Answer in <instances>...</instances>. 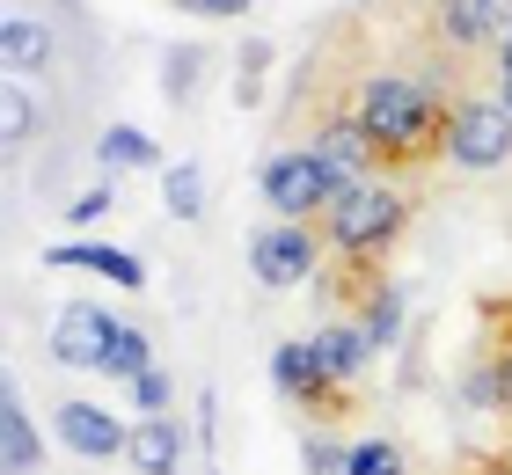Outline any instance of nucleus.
<instances>
[{
    "label": "nucleus",
    "mask_w": 512,
    "mask_h": 475,
    "mask_svg": "<svg viewBox=\"0 0 512 475\" xmlns=\"http://www.w3.org/2000/svg\"><path fill=\"white\" fill-rule=\"evenodd\" d=\"M337 110L374 139L381 169H425V161H439V147H447V103L417 74H366Z\"/></svg>",
    "instance_id": "nucleus-1"
},
{
    "label": "nucleus",
    "mask_w": 512,
    "mask_h": 475,
    "mask_svg": "<svg viewBox=\"0 0 512 475\" xmlns=\"http://www.w3.org/2000/svg\"><path fill=\"white\" fill-rule=\"evenodd\" d=\"M403 227H410V198L374 176H352L337 190V205L322 212V242H330L337 264H381L403 242Z\"/></svg>",
    "instance_id": "nucleus-2"
},
{
    "label": "nucleus",
    "mask_w": 512,
    "mask_h": 475,
    "mask_svg": "<svg viewBox=\"0 0 512 475\" xmlns=\"http://www.w3.org/2000/svg\"><path fill=\"white\" fill-rule=\"evenodd\" d=\"M344 183H352V176H337L315 147H278L264 169H256V190H264L271 220H315L322 227V212L337 205Z\"/></svg>",
    "instance_id": "nucleus-3"
},
{
    "label": "nucleus",
    "mask_w": 512,
    "mask_h": 475,
    "mask_svg": "<svg viewBox=\"0 0 512 475\" xmlns=\"http://www.w3.org/2000/svg\"><path fill=\"white\" fill-rule=\"evenodd\" d=\"M439 161L476 169V176L505 169V161H512V110L498 103V95H454V103H447V147H439Z\"/></svg>",
    "instance_id": "nucleus-4"
},
{
    "label": "nucleus",
    "mask_w": 512,
    "mask_h": 475,
    "mask_svg": "<svg viewBox=\"0 0 512 475\" xmlns=\"http://www.w3.org/2000/svg\"><path fill=\"white\" fill-rule=\"evenodd\" d=\"M322 249H330V242H322V227H315V220H271V227H256V234H249V271H256V285L286 293V285L315 278Z\"/></svg>",
    "instance_id": "nucleus-5"
},
{
    "label": "nucleus",
    "mask_w": 512,
    "mask_h": 475,
    "mask_svg": "<svg viewBox=\"0 0 512 475\" xmlns=\"http://www.w3.org/2000/svg\"><path fill=\"white\" fill-rule=\"evenodd\" d=\"M271 388L286 395V402H300L308 417H330V410H344V388H330V373H322V359H315V337H293V344H278L271 351Z\"/></svg>",
    "instance_id": "nucleus-6"
},
{
    "label": "nucleus",
    "mask_w": 512,
    "mask_h": 475,
    "mask_svg": "<svg viewBox=\"0 0 512 475\" xmlns=\"http://www.w3.org/2000/svg\"><path fill=\"white\" fill-rule=\"evenodd\" d=\"M52 432L66 439V454H81V461H118L132 446V424L118 410H103V402H81V395L52 410Z\"/></svg>",
    "instance_id": "nucleus-7"
},
{
    "label": "nucleus",
    "mask_w": 512,
    "mask_h": 475,
    "mask_svg": "<svg viewBox=\"0 0 512 475\" xmlns=\"http://www.w3.org/2000/svg\"><path fill=\"white\" fill-rule=\"evenodd\" d=\"M110 337H118V315H110V307H96V300H74V307H59V322H52V359H59V366L103 373Z\"/></svg>",
    "instance_id": "nucleus-8"
},
{
    "label": "nucleus",
    "mask_w": 512,
    "mask_h": 475,
    "mask_svg": "<svg viewBox=\"0 0 512 475\" xmlns=\"http://www.w3.org/2000/svg\"><path fill=\"white\" fill-rule=\"evenodd\" d=\"M505 22H512V0H447L432 15V30H439V52H483L505 37Z\"/></svg>",
    "instance_id": "nucleus-9"
},
{
    "label": "nucleus",
    "mask_w": 512,
    "mask_h": 475,
    "mask_svg": "<svg viewBox=\"0 0 512 475\" xmlns=\"http://www.w3.org/2000/svg\"><path fill=\"white\" fill-rule=\"evenodd\" d=\"M44 264H59V271H96V278H110V285H125V293L147 285V264L125 256V249H110V242H52V249H44Z\"/></svg>",
    "instance_id": "nucleus-10"
},
{
    "label": "nucleus",
    "mask_w": 512,
    "mask_h": 475,
    "mask_svg": "<svg viewBox=\"0 0 512 475\" xmlns=\"http://www.w3.org/2000/svg\"><path fill=\"white\" fill-rule=\"evenodd\" d=\"M315 359H322V373H330V388L352 395L359 373L374 366V337H366L359 322H330V329H315Z\"/></svg>",
    "instance_id": "nucleus-11"
},
{
    "label": "nucleus",
    "mask_w": 512,
    "mask_h": 475,
    "mask_svg": "<svg viewBox=\"0 0 512 475\" xmlns=\"http://www.w3.org/2000/svg\"><path fill=\"white\" fill-rule=\"evenodd\" d=\"M308 147L322 154V161H330V169L337 176H374L381 169V154H374V139H366L359 125H352V117H344V110H330V117H322V125H315V139H308Z\"/></svg>",
    "instance_id": "nucleus-12"
},
{
    "label": "nucleus",
    "mask_w": 512,
    "mask_h": 475,
    "mask_svg": "<svg viewBox=\"0 0 512 475\" xmlns=\"http://www.w3.org/2000/svg\"><path fill=\"white\" fill-rule=\"evenodd\" d=\"M125 461H132V475H176V468H183V432H176V417H139Z\"/></svg>",
    "instance_id": "nucleus-13"
},
{
    "label": "nucleus",
    "mask_w": 512,
    "mask_h": 475,
    "mask_svg": "<svg viewBox=\"0 0 512 475\" xmlns=\"http://www.w3.org/2000/svg\"><path fill=\"white\" fill-rule=\"evenodd\" d=\"M0 66H8V81L44 74V66H52V30L30 22V15H8L0 22Z\"/></svg>",
    "instance_id": "nucleus-14"
},
{
    "label": "nucleus",
    "mask_w": 512,
    "mask_h": 475,
    "mask_svg": "<svg viewBox=\"0 0 512 475\" xmlns=\"http://www.w3.org/2000/svg\"><path fill=\"white\" fill-rule=\"evenodd\" d=\"M0 468L8 475H37V424H30V410H22L15 388H8V402H0Z\"/></svg>",
    "instance_id": "nucleus-15"
},
{
    "label": "nucleus",
    "mask_w": 512,
    "mask_h": 475,
    "mask_svg": "<svg viewBox=\"0 0 512 475\" xmlns=\"http://www.w3.org/2000/svg\"><path fill=\"white\" fill-rule=\"evenodd\" d=\"M147 366H154V337L132 329V322H118V337H110V351H103V380H125V388H132Z\"/></svg>",
    "instance_id": "nucleus-16"
},
{
    "label": "nucleus",
    "mask_w": 512,
    "mask_h": 475,
    "mask_svg": "<svg viewBox=\"0 0 512 475\" xmlns=\"http://www.w3.org/2000/svg\"><path fill=\"white\" fill-rule=\"evenodd\" d=\"M96 154L110 161V169H161V147H154L147 132H132V125H110L96 139Z\"/></svg>",
    "instance_id": "nucleus-17"
},
{
    "label": "nucleus",
    "mask_w": 512,
    "mask_h": 475,
    "mask_svg": "<svg viewBox=\"0 0 512 475\" xmlns=\"http://www.w3.org/2000/svg\"><path fill=\"white\" fill-rule=\"evenodd\" d=\"M344 475H410V454H403L395 439H352Z\"/></svg>",
    "instance_id": "nucleus-18"
},
{
    "label": "nucleus",
    "mask_w": 512,
    "mask_h": 475,
    "mask_svg": "<svg viewBox=\"0 0 512 475\" xmlns=\"http://www.w3.org/2000/svg\"><path fill=\"white\" fill-rule=\"evenodd\" d=\"M161 205H169V220H198V212H205V176H198V161H176V169H169Z\"/></svg>",
    "instance_id": "nucleus-19"
},
{
    "label": "nucleus",
    "mask_w": 512,
    "mask_h": 475,
    "mask_svg": "<svg viewBox=\"0 0 512 475\" xmlns=\"http://www.w3.org/2000/svg\"><path fill=\"white\" fill-rule=\"evenodd\" d=\"M198 74H205V52H198V44H176L169 66H161V88H169V103H191V95H198Z\"/></svg>",
    "instance_id": "nucleus-20"
},
{
    "label": "nucleus",
    "mask_w": 512,
    "mask_h": 475,
    "mask_svg": "<svg viewBox=\"0 0 512 475\" xmlns=\"http://www.w3.org/2000/svg\"><path fill=\"white\" fill-rule=\"evenodd\" d=\"M359 329L374 337V351H388L395 337H403V300H395L388 285H374V300H366V322H359Z\"/></svg>",
    "instance_id": "nucleus-21"
},
{
    "label": "nucleus",
    "mask_w": 512,
    "mask_h": 475,
    "mask_svg": "<svg viewBox=\"0 0 512 475\" xmlns=\"http://www.w3.org/2000/svg\"><path fill=\"white\" fill-rule=\"evenodd\" d=\"M0 132H8V147H22V139L37 132V103H30L22 81H8V95H0Z\"/></svg>",
    "instance_id": "nucleus-22"
},
{
    "label": "nucleus",
    "mask_w": 512,
    "mask_h": 475,
    "mask_svg": "<svg viewBox=\"0 0 512 475\" xmlns=\"http://www.w3.org/2000/svg\"><path fill=\"white\" fill-rule=\"evenodd\" d=\"M491 366L505 380V410H512V300L491 307Z\"/></svg>",
    "instance_id": "nucleus-23"
},
{
    "label": "nucleus",
    "mask_w": 512,
    "mask_h": 475,
    "mask_svg": "<svg viewBox=\"0 0 512 475\" xmlns=\"http://www.w3.org/2000/svg\"><path fill=\"white\" fill-rule=\"evenodd\" d=\"M132 402H139V417H169V373L147 366V373L132 380Z\"/></svg>",
    "instance_id": "nucleus-24"
},
{
    "label": "nucleus",
    "mask_w": 512,
    "mask_h": 475,
    "mask_svg": "<svg viewBox=\"0 0 512 475\" xmlns=\"http://www.w3.org/2000/svg\"><path fill=\"white\" fill-rule=\"evenodd\" d=\"M264 66H271V44L249 37V44H242V103H256V95H264Z\"/></svg>",
    "instance_id": "nucleus-25"
},
{
    "label": "nucleus",
    "mask_w": 512,
    "mask_h": 475,
    "mask_svg": "<svg viewBox=\"0 0 512 475\" xmlns=\"http://www.w3.org/2000/svg\"><path fill=\"white\" fill-rule=\"evenodd\" d=\"M344 454H352V446H344V439L315 432V439H308V475H344Z\"/></svg>",
    "instance_id": "nucleus-26"
},
{
    "label": "nucleus",
    "mask_w": 512,
    "mask_h": 475,
    "mask_svg": "<svg viewBox=\"0 0 512 475\" xmlns=\"http://www.w3.org/2000/svg\"><path fill=\"white\" fill-rule=\"evenodd\" d=\"M110 205H118V183H96V190H81V198L66 205V220H81V227H88V220H103Z\"/></svg>",
    "instance_id": "nucleus-27"
},
{
    "label": "nucleus",
    "mask_w": 512,
    "mask_h": 475,
    "mask_svg": "<svg viewBox=\"0 0 512 475\" xmlns=\"http://www.w3.org/2000/svg\"><path fill=\"white\" fill-rule=\"evenodd\" d=\"M183 8H198V15H242L249 0H183Z\"/></svg>",
    "instance_id": "nucleus-28"
},
{
    "label": "nucleus",
    "mask_w": 512,
    "mask_h": 475,
    "mask_svg": "<svg viewBox=\"0 0 512 475\" xmlns=\"http://www.w3.org/2000/svg\"><path fill=\"white\" fill-rule=\"evenodd\" d=\"M498 103H505V110H512V74H498Z\"/></svg>",
    "instance_id": "nucleus-29"
},
{
    "label": "nucleus",
    "mask_w": 512,
    "mask_h": 475,
    "mask_svg": "<svg viewBox=\"0 0 512 475\" xmlns=\"http://www.w3.org/2000/svg\"><path fill=\"white\" fill-rule=\"evenodd\" d=\"M476 475H512V468H476Z\"/></svg>",
    "instance_id": "nucleus-30"
},
{
    "label": "nucleus",
    "mask_w": 512,
    "mask_h": 475,
    "mask_svg": "<svg viewBox=\"0 0 512 475\" xmlns=\"http://www.w3.org/2000/svg\"><path fill=\"white\" fill-rule=\"evenodd\" d=\"M425 8H432V15H439V8H447V0H425Z\"/></svg>",
    "instance_id": "nucleus-31"
}]
</instances>
